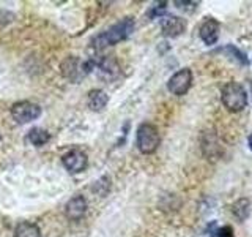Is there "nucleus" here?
I'll list each match as a JSON object with an SVG mask.
<instances>
[{"label": "nucleus", "instance_id": "nucleus-1", "mask_svg": "<svg viewBox=\"0 0 252 237\" xmlns=\"http://www.w3.org/2000/svg\"><path fill=\"white\" fill-rule=\"evenodd\" d=\"M132 32H134V19L125 18L122 21H118L117 24H114L112 27H109L107 30L101 32L99 35L94 37L92 40V46L94 49H102V47L117 44L128 38Z\"/></svg>", "mask_w": 252, "mask_h": 237}, {"label": "nucleus", "instance_id": "nucleus-2", "mask_svg": "<svg viewBox=\"0 0 252 237\" xmlns=\"http://www.w3.org/2000/svg\"><path fill=\"white\" fill-rule=\"evenodd\" d=\"M96 63L98 60H93V59L81 60L79 57H68L62 62L60 70H62V75L66 79H69V81H73V82H79L96 67Z\"/></svg>", "mask_w": 252, "mask_h": 237}, {"label": "nucleus", "instance_id": "nucleus-3", "mask_svg": "<svg viewBox=\"0 0 252 237\" xmlns=\"http://www.w3.org/2000/svg\"><path fill=\"white\" fill-rule=\"evenodd\" d=\"M220 98H222V105L232 111V113H238L248 105V92L244 90V87L238 82H227L222 87L220 92Z\"/></svg>", "mask_w": 252, "mask_h": 237}, {"label": "nucleus", "instance_id": "nucleus-4", "mask_svg": "<svg viewBox=\"0 0 252 237\" xmlns=\"http://www.w3.org/2000/svg\"><path fill=\"white\" fill-rule=\"evenodd\" d=\"M159 131L155 125L152 123H142L137 128L136 134V146L142 154H153L156 152V149L159 147Z\"/></svg>", "mask_w": 252, "mask_h": 237}, {"label": "nucleus", "instance_id": "nucleus-5", "mask_svg": "<svg viewBox=\"0 0 252 237\" xmlns=\"http://www.w3.org/2000/svg\"><path fill=\"white\" fill-rule=\"evenodd\" d=\"M11 116L18 123H29L41 116V108L32 101H18L11 106Z\"/></svg>", "mask_w": 252, "mask_h": 237}, {"label": "nucleus", "instance_id": "nucleus-6", "mask_svg": "<svg viewBox=\"0 0 252 237\" xmlns=\"http://www.w3.org/2000/svg\"><path fill=\"white\" fill-rule=\"evenodd\" d=\"M192 84V73L189 68H183V70H178L175 75H173L169 82H167V89L169 92H172L173 95H185L189 87Z\"/></svg>", "mask_w": 252, "mask_h": 237}, {"label": "nucleus", "instance_id": "nucleus-7", "mask_svg": "<svg viewBox=\"0 0 252 237\" xmlns=\"http://www.w3.org/2000/svg\"><path fill=\"white\" fill-rule=\"evenodd\" d=\"M62 161H63V166H65L71 174H77V172H82L87 168L89 158H87L85 152H82V150L73 149L63 155Z\"/></svg>", "mask_w": 252, "mask_h": 237}, {"label": "nucleus", "instance_id": "nucleus-8", "mask_svg": "<svg viewBox=\"0 0 252 237\" xmlns=\"http://www.w3.org/2000/svg\"><path fill=\"white\" fill-rule=\"evenodd\" d=\"M161 29H162V34L165 37L175 38V37L181 35L185 32V29H186V21L183 18H178V16H167V18L162 19Z\"/></svg>", "mask_w": 252, "mask_h": 237}, {"label": "nucleus", "instance_id": "nucleus-9", "mask_svg": "<svg viewBox=\"0 0 252 237\" xmlns=\"http://www.w3.org/2000/svg\"><path fill=\"white\" fill-rule=\"evenodd\" d=\"M219 32H220V26H219V22L216 19H207L205 21L202 26H200V30H199V35L202 38V41L205 44H215L218 41V38H219Z\"/></svg>", "mask_w": 252, "mask_h": 237}, {"label": "nucleus", "instance_id": "nucleus-10", "mask_svg": "<svg viewBox=\"0 0 252 237\" xmlns=\"http://www.w3.org/2000/svg\"><path fill=\"white\" fill-rule=\"evenodd\" d=\"M87 212V201L85 198L77 195V196H73L71 199L68 201L66 207H65V213L69 220H81Z\"/></svg>", "mask_w": 252, "mask_h": 237}, {"label": "nucleus", "instance_id": "nucleus-11", "mask_svg": "<svg viewBox=\"0 0 252 237\" xmlns=\"http://www.w3.org/2000/svg\"><path fill=\"white\" fill-rule=\"evenodd\" d=\"M107 101H109L107 93H106L104 90H101V89H93V90L89 93V106H90V109H93V111H101V109H104L106 105H107Z\"/></svg>", "mask_w": 252, "mask_h": 237}, {"label": "nucleus", "instance_id": "nucleus-12", "mask_svg": "<svg viewBox=\"0 0 252 237\" xmlns=\"http://www.w3.org/2000/svg\"><path fill=\"white\" fill-rule=\"evenodd\" d=\"M14 237H41V229L30 221H21L14 229Z\"/></svg>", "mask_w": 252, "mask_h": 237}, {"label": "nucleus", "instance_id": "nucleus-13", "mask_svg": "<svg viewBox=\"0 0 252 237\" xmlns=\"http://www.w3.org/2000/svg\"><path fill=\"white\" fill-rule=\"evenodd\" d=\"M27 139H29L33 146L39 147V146H44L46 142H49L51 134L47 133L46 130H43V128H32V130L29 131Z\"/></svg>", "mask_w": 252, "mask_h": 237}, {"label": "nucleus", "instance_id": "nucleus-14", "mask_svg": "<svg viewBox=\"0 0 252 237\" xmlns=\"http://www.w3.org/2000/svg\"><path fill=\"white\" fill-rule=\"evenodd\" d=\"M249 207H251L249 201L246 199V198H241V199H238L232 205V212L240 221H244L249 215Z\"/></svg>", "mask_w": 252, "mask_h": 237}, {"label": "nucleus", "instance_id": "nucleus-15", "mask_svg": "<svg viewBox=\"0 0 252 237\" xmlns=\"http://www.w3.org/2000/svg\"><path fill=\"white\" fill-rule=\"evenodd\" d=\"M225 51H228V52H232V55H235V57L236 59H238L241 63H243V65H248V63H249V60H248V57H246V55H244L241 51H238V49H236V47H233V46H227L225 47Z\"/></svg>", "mask_w": 252, "mask_h": 237}, {"label": "nucleus", "instance_id": "nucleus-16", "mask_svg": "<svg viewBox=\"0 0 252 237\" xmlns=\"http://www.w3.org/2000/svg\"><path fill=\"white\" fill-rule=\"evenodd\" d=\"M216 236H218V237H235L230 226H224V228L218 229V234H216Z\"/></svg>", "mask_w": 252, "mask_h": 237}, {"label": "nucleus", "instance_id": "nucleus-17", "mask_svg": "<svg viewBox=\"0 0 252 237\" xmlns=\"http://www.w3.org/2000/svg\"><path fill=\"white\" fill-rule=\"evenodd\" d=\"M165 11V2H161L159 5H156L155 8H153V11H152V18H155V16H158V14H162Z\"/></svg>", "mask_w": 252, "mask_h": 237}, {"label": "nucleus", "instance_id": "nucleus-18", "mask_svg": "<svg viewBox=\"0 0 252 237\" xmlns=\"http://www.w3.org/2000/svg\"><path fill=\"white\" fill-rule=\"evenodd\" d=\"M248 141H249V147H251V150H252V133L249 134V139H248Z\"/></svg>", "mask_w": 252, "mask_h": 237}, {"label": "nucleus", "instance_id": "nucleus-19", "mask_svg": "<svg viewBox=\"0 0 252 237\" xmlns=\"http://www.w3.org/2000/svg\"><path fill=\"white\" fill-rule=\"evenodd\" d=\"M249 84H251V89H252V81H249Z\"/></svg>", "mask_w": 252, "mask_h": 237}]
</instances>
